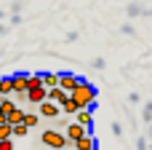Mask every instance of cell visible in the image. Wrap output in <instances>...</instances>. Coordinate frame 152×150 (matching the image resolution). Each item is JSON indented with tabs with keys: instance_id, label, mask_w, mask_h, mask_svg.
I'll return each instance as SVG.
<instances>
[{
	"instance_id": "cell-1",
	"label": "cell",
	"mask_w": 152,
	"mask_h": 150,
	"mask_svg": "<svg viewBox=\"0 0 152 150\" xmlns=\"http://www.w3.org/2000/svg\"><path fill=\"white\" fill-rule=\"evenodd\" d=\"M69 97H72V99H75V102L80 105V110H88V107H91V105L96 102V89H94L91 83L80 81V86H77V89H75V91H72Z\"/></svg>"
},
{
	"instance_id": "cell-2",
	"label": "cell",
	"mask_w": 152,
	"mask_h": 150,
	"mask_svg": "<svg viewBox=\"0 0 152 150\" xmlns=\"http://www.w3.org/2000/svg\"><path fill=\"white\" fill-rule=\"evenodd\" d=\"M40 142L43 145H48V148H53V150H67L69 145V140H67V134H61V132H56V129H45L43 132V137H40Z\"/></svg>"
},
{
	"instance_id": "cell-3",
	"label": "cell",
	"mask_w": 152,
	"mask_h": 150,
	"mask_svg": "<svg viewBox=\"0 0 152 150\" xmlns=\"http://www.w3.org/2000/svg\"><path fill=\"white\" fill-rule=\"evenodd\" d=\"M27 91H29V75H24V72H16L13 75V94L21 99H27Z\"/></svg>"
},
{
	"instance_id": "cell-4",
	"label": "cell",
	"mask_w": 152,
	"mask_h": 150,
	"mask_svg": "<svg viewBox=\"0 0 152 150\" xmlns=\"http://www.w3.org/2000/svg\"><path fill=\"white\" fill-rule=\"evenodd\" d=\"M27 102L40 107L43 102H48V89H45V86H43V89H29V91H27Z\"/></svg>"
},
{
	"instance_id": "cell-5",
	"label": "cell",
	"mask_w": 152,
	"mask_h": 150,
	"mask_svg": "<svg viewBox=\"0 0 152 150\" xmlns=\"http://www.w3.org/2000/svg\"><path fill=\"white\" fill-rule=\"evenodd\" d=\"M86 132H88V129H86V126H80V123L75 121V123H69V126H67V132H64V134H67V140L75 145L77 140H83V137H86Z\"/></svg>"
},
{
	"instance_id": "cell-6",
	"label": "cell",
	"mask_w": 152,
	"mask_h": 150,
	"mask_svg": "<svg viewBox=\"0 0 152 150\" xmlns=\"http://www.w3.org/2000/svg\"><path fill=\"white\" fill-rule=\"evenodd\" d=\"M77 86H80V78H77V75H72V72H61V89H64L67 94H72Z\"/></svg>"
},
{
	"instance_id": "cell-7",
	"label": "cell",
	"mask_w": 152,
	"mask_h": 150,
	"mask_svg": "<svg viewBox=\"0 0 152 150\" xmlns=\"http://www.w3.org/2000/svg\"><path fill=\"white\" fill-rule=\"evenodd\" d=\"M69 99V94L61 89V86H56V89H48V102H53V105H64Z\"/></svg>"
},
{
	"instance_id": "cell-8",
	"label": "cell",
	"mask_w": 152,
	"mask_h": 150,
	"mask_svg": "<svg viewBox=\"0 0 152 150\" xmlns=\"http://www.w3.org/2000/svg\"><path fill=\"white\" fill-rule=\"evenodd\" d=\"M37 110H40V115H43V118H56V115H59V110H61V105H53V102H43Z\"/></svg>"
},
{
	"instance_id": "cell-9",
	"label": "cell",
	"mask_w": 152,
	"mask_h": 150,
	"mask_svg": "<svg viewBox=\"0 0 152 150\" xmlns=\"http://www.w3.org/2000/svg\"><path fill=\"white\" fill-rule=\"evenodd\" d=\"M72 148H75V150H96V142H94V137H91V134H86V137H83V140H77Z\"/></svg>"
},
{
	"instance_id": "cell-10",
	"label": "cell",
	"mask_w": 152,
	"mask_h": 150,
	"mask_svg": "<svg viewBox=\"0 0 152 150\" xmlns=\"http://www.w3.org/2000/svg\"><path fill=\"white\" fill-rule=\"evenodd\" d=\"M43 81H45V89L61 86V75H59V72H43Z\"/></svg>"
},
{
	"instance_id": "cell-11",
	"label": "cell",
	"mask_w": 152,
	"mask_h": 150,
	"mask_svg": "<svg viewBox=\"0 0 152 150\" xmlns=\"http://www.w3.org/2000/svg\"><path fill=\"white\" fill-rule=\"evenodd\" d=\"M24 118H27V113H24L21 107H16V110L8 115V123H11V126H19V123H24Z\"/></svg>"
},
{
	"instance_id": "cell-12",
	"label": "cell",
	"mask_w": 152,
	"mask_h": 150,
	"mask_svg": "<svg viewBox=\"0 0 152 150\" xmlns=\"http://www.w3.org/2000/svg\"><path fill=\"white\" fill-rule=\"evenodd\" d=\"M75 121H77V123H80V126H86V129H88V126H91V123H94V115H91V110H80V113H77V118H75Z\"/></svg>"
},
{
	"instance_id": "cell-13",
	"label": "cell",
	"mask_w": 152,
	"mask_h": 150,
	"mask_svg": "<svg viewBox=\"0 0 152 150\" xmlns=\"http://www.w3.org/2000/svg\"><path fill=\"white\" fill-rule=\"evenodd\" d=\"M0 94H3V97L13 94V75H11V78H3V81H0Z\"/></svg>"
},
{
	"instance_id": "cell-14",
	"label": "cell",
	"mask_w": 152,
	"mask_h": 150,
	"mask_svg": "<svg viewBox=\"0 0 152 150\" xmlns=\"http://www.w3.org/2000/svg\"><path fill=\"white\" fill-rule=\"evenodd\" d=\"M61 110H64V113H80V105H77V102H75V99L69 97V99H67V102L61 105Z\"/></svg>"
},
{
	"instance_id": "cell-15",
	"label": "cell",
	"mask_w": 152,
	"mask_h": 150,
	"mask_svg": "<svg viewBox=\"0 0 152 150\" xmlns=\"http://www.w3.org/2000/svg\"><path fill=\"white\" fill-rule=\"evenodd\" d=\"M43 86H45L43 75H37V72H35V75H29V89H43Z\"/></svg>"
},
{
	"instance_id": "cell-16",
	"label": "cell",
	"mask_w": 152,
	"mask_h": 150,
	"mask_svg": "<svg viewBox=\"0 0 152 150\" xmlns=\"http://www.w3.org/2000/svg\"><path fill=\"white\" fill-rule=\"evenodd\" d=\"M13 137V126L11 123H0V140H11Z\"/></svg>"
},
{
	"instance_id": "cell-17",
	"label": "cell",
	"mask_w": 152,
	"mask_h": 150,
	"mask_svg": "<svg viewBox=\"0 0 152 150\" xmlns=\"http://www.w3.org/2000/svg\"><path fill=\"white\" fill-rule=\"evenodd\" d=\"M37 121H40V115H37V113H27L24 126H29V129H32V126H37Z\"/></svg>"
},
{
	"instance_id": "cell-18",
	"label": "cell",
	"mask_w": 152,
	"mask_h": 150,
	"mask_svg": "<svg viewBox=\"0 0 152 150\" xmlns=\"http://www.w3.org/2000/svg\"><path fill=\"white\" fill-rule=\"evenodd\" d=\"M27 132H29V126H24V123L13 126V137H27Z\"/></svg>"
},
{
	"instance_id": "cell-19",
	"label": "cell",
	"mask_w": 152,
	"mask_h": 150,
	"mask_svg": "<svg viewBox=\"0 0 152 150\" xmlns=\"http://www.w3.org/2000/svg\"><path fill=\"white\" fill-rule=\"evenodd\" d=\"M0 150H13V142L11 140H0Z\"/></svg>"
},
{
	"instance_id": "cell-20",
	"label": "cell",
	"mask_w": 152,
	"mask_h": 150,
	"mask_svg": "<svg viewBox=\"0 0 152 150\" xmlns=\"http://www.w3.org/2000/svg\"><path fill=\"white\" fill-rule=\"evenodd\" d=\"M72 150H75V148H72Z\"/></svg>"
}]
</instances>
